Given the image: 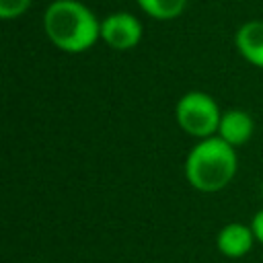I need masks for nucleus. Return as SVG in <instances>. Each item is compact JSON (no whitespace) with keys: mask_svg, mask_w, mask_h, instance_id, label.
<instances>
[{"mask_svg":"<svg viewBox=\"0 0 263 263\" xmlns=\"http://www.w3.org/2000/svg\"><path fill=\"white\" fill-rule=\"evenodd\" d=\"M41 23L49 43L66 53H82L101 39V21L82 0H53Z\"/></svg>","mask_w":263,"mask_h":263,"instance_id":"obj_1","label":"nucleus"},{"mask_svg":"<svg viewBox=\"0 0 263 263\" xmlns=\"http://www.w3.org/2000/svg\"><path fill=\"white\" fill-rule=\"evenodd\" d=\"M236 168V150L220 136L199 140L185 158V177L189 185L201 193H216L228 187Z\"/></svg>","mask_w":263,"mask_h":263,"instance_id":"obj_2","label":"nucleus"},{"mask_svg":"<svg viewBox=\"0 0 263 263\" xmlns=\"http://www.w3.org/2000/svg\"><path fill=\"white\" fill-rule=\"evenodd\" d=\"M175 119L185 134L205 140L218 134L222 111L212 95L203 90H189L177 101Z\"/></svg>","mask_w":263,"mask_h":263,"instance_id":"obj_3","label":"nucleus"},{"mask_svg":"<svg viewBox=\"0 0 263 263\" xmlns=\"http://www.w3.org/2000/svg\"><path fill=\"white\" fill-rule=\"evenodd\" d=\"M144 35L140 18L132 12H111L101 21V41L117 51L134 49Z\"/></svg>","mask_w":263,"mask_h":263,"instance_id":"obj_4","label":"nucleus"},{"mask_svg":"<svg viewBox=\"0 0 263 263\" xmlns=\"http://www.w3.org/2000/svg\"><path fill=\"white\" fill-rule=\"evenodd\" d=\"M255 240L257 238H255V232H253L251 224L247 226L242 222H228L216 234V247L228 259L245 257L253 249Z\"/></svg>","mask_w":263,"mask_h":263,"instance_id":"obj_5","label":"nucleus"},{"mask_svg":"<svg viewBox=\"0 0 263 263\" xmlns=\"http://www.w3.org/2000/svg\"><path fill=\"white\" fill-rule=\"evenodd\" d=\"M234 45L242 60L255 68H263V21L253 18L236 29Z\"/></svg>","mask_w":263,"mask_h":263,"instance_id":"obj_6","label":"nucleus"},{"mask_svg":"<svg viewBox=\"0 0 263 263\" xmlns=\"http://www.w3.org/2000/svg\"><path fill=\"white\" fill-rule=\"evenodd\" d=\"M255 132V121L253 117L242 111V109H228V111H222V119H220V125H218V134L224 142H228L230 146H242L251 140Z\"/></svg>","mask_w":263,"mask_h":263,"instance_id":"obj_7","label":"nucleus"},{"mask_svg":"<svg viewBox=\"0 0 263 263\" xmlns=\"http://www.w3.org/2000/svg\"><path fill=\"white\" fill-rule=\"evenodd\" d=\"M140 10L154 21H173L187 8V0H136Z\"/></svg>","mask_w":263,"mask_h":263,"instance_id":"obj_8","label":"nucleus"},{"mask_svg":"<svg viewBox=\"0 0 263 263\" xmlns=\"http://www.w3.org/2000/svg\"><path fill=\"white\" fill-rule=\"evenodd\" d=\"M33 0H0V18L12 21L23 16L31 8Z\"/></svg>","mask_w":263,"mask_h":263,"instance_id":"obj_9","label":"nucleus"},{"mask_svg":"<svg viewBox=\"0 0 263 263\" xmlns=\"http://www.w3.org/2000/svg\"><path fill=\"white\" fill-rule=\"evenodd\" d=\"M251 228H253V232H255L257 242L263 245V210H259V212L253 216V220H251Z\"/></svg>","mask_w":263,"mask_h":263,"instance_id":"obj_10","label":"nucleus"}]
</instances>
